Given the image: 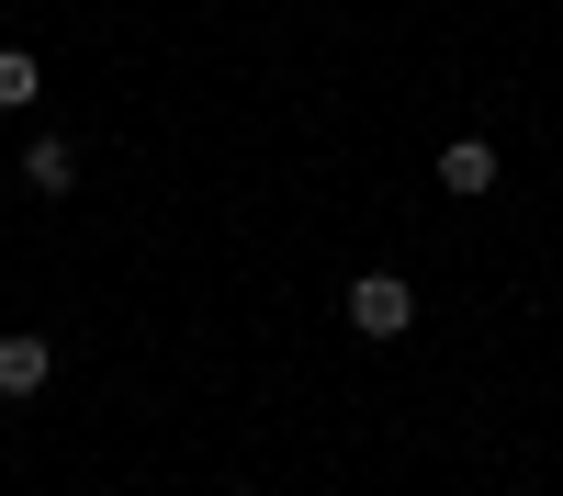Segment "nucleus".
<instances>
[{
  "instance_id": "4",
  "label": "nucleus",
  "mask_w": 563,
  "mask_h": 496,
  "mask_svg": "<svg viewBox=\"0 0 563 496\" xmlns=\"http://www.w3.org/2000/svg\"><path fill=\"white\" fill-rule=\"evenodd\" d=\"M57 361H45V339H0V395H34Z\"/></svg>"
},
{
  "instance_id": "6",
  "label": "nucleus",
  "mask_w": 563,
  "mask_h": 496,
  "mask_svg": "<svg viewBox=\"0 0 563 496\" xmlns=\"http://www.w3.org/2000/svg\"><path fill=\"white\" fill-rule=\"evenodd\" d=\"M238 496H260V485H238Z\"/></svg>"
},
{
  "instance_id": "5",
  "label": "nucleus",
  "mask_w": 563,
  "mask_h": 496,
  "mask_svg": "<svg viewBox=\"0 0 563 496\" xmlns=\"http://www.w3.org/2000/svg\"><path fill=\"white\" fill-rule=\"evenodd\" d=\"M45 90V68H34V45H0V113H23Z\"/></svg>"
},
{
  "instance_id": "3",
  "label": "nucleus",
  "mask_w": 563,
  "mask_h": 496,
  "mask_svg": "<svg viewBox=\"0 0 563 496\" xmlns=\"http://www.w3.org/2000/svg\"><path fill=\"white\" fill-rule=\"evenodd\" d=\"M23 180H34V192H68V180H79L68 135H34V147H23Z\"/></svg>"
},
{
  "instance_id": "1",
  "label": "nucleus",
  "mask_w": 563,
  "mask_h": 496,
  "mask_svg": "<svg viewBox=\"0 0 563 496\" xmlns=\"http://www.w3.org/2000/svg\"><path fill=\"white\" fill-rule=\"evenodd\" d=\"M350 328L361 339H406L417 328V294L395 283V271H361V283H350Z\"/></svg>"
},
{
  "instance_id": "2",
  "label": "nucleus",
  "mask_w": 563,
  "mask_h": 496,
  "mask_svg": "<svg viewBox=\"0 0 563 496\" xmlns=\"http://www.w3.org/2000/svg\"><path fill=\"white\" fill-rule=\"evenodd\" d=\"M440 180H451L462 203H474V192H496V147H485V135H451V147H440Z\"/></svg>"
}]
</instances>
